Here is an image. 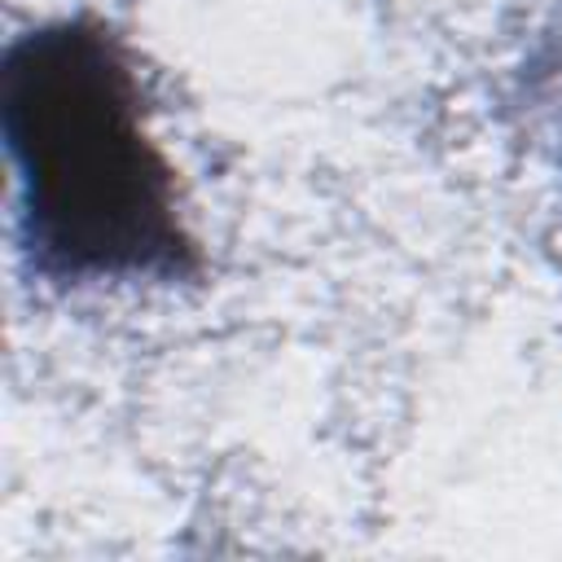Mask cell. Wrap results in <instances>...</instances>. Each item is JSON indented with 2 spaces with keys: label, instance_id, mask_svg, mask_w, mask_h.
<instances>
[{
  "label": "cell",
  "instance_id": "cell-1",
  "mask_svg": "<svg viewBox=\"0 0 562 562\" xmlns=\"http://www.w3.org/2000/svg\"><path fill=\"white\" fill-rule=\"evenodd\" d=\"M0 132L18 184V241L40 281L176 285L202 272L140 79L105 22L57 18L9 40Z\"/></svg>",
  "mask_w": 562,
  "mask_h": 562
}]
</instances>
